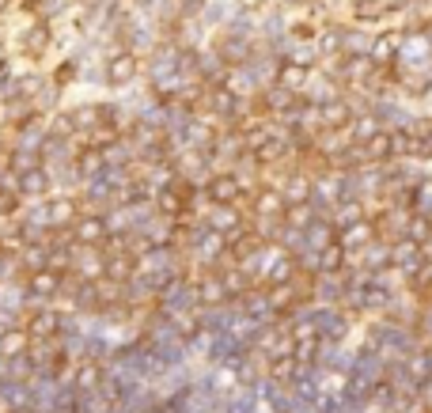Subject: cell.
Returning a JSON list of instances; mask_svg holds the SVG:
<instances>
[{"label":"cell","instance_id":"cell-1","mask_svg":"<svg viewBox=\"0 0 432 413\" xmlns=\"http://www.w3.org/2000/svg\"><path fill=\"white\" fill-rule=\"evenodd\" d=\"M133 68H137V61H133L129 53H122V57H114L110 61V80H118V84H125L133 76Z\"/></svg>","mask_w":432,"mask_h":413},{"label":"cell","instance_id":"cell-2","mask_svg":"<svg viewBox=\"0 0 432 413\" xmlns=\"http://www.w3.org/2000/svg\"><path fill=\"white\" fill-rule=\"evenodd\" d=\"M23 190L27 194H42V190H46V175H42V171H27L23 175Z\"/></svg>","mask_w":432,"mask_h":413},{"label":"cell","instance_id":"cell-3","mask_svg":"<svg viewBox=\"0 0 432 413\" xmlns=\"http://www.w3.org/2000/svg\"><path fill=\"white\" fill-rule=\"evenodd\" d=\"M23 349V334H8L4 338V353H19Z\"/></svg>","mask_w":432,"mask_h":413},{"label":"cell","instance_id":"cell-4","mask_svg":"<svg viewBox=\"0 0 432 413\" xmlns=\"http://www.w3.org/2000/svg\"><path fill=\"white\" fill-rule=\"evenodd\" d=\"M80 235H84V239H95V235H99V220H84Z\"/></svg>","mask_w":432,"mask_h":413},{"label":"cell","instance_id":"cell-5","mask_svg":"<svg viewBox=\"0 0 432 413\" xmlns=\"http://www.w3.org/2000/svg\"><path fill=\"white\" fill-rule=\"evenodd\" d=\"M80 163H84V171H95V167H99V155H95V152H84Z\"/></svg>","mask_w":432,"mask_h":413}]
</instances>
